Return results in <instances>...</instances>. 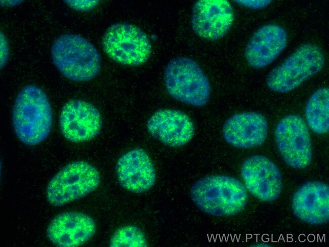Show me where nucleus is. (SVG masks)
Listing matches in <instances>:
<instances>
[{
	"label": "nucleus",
	"mask_w": 329,
	"mask_h": 247,
	"mask_svg": "<svg viewBox=\"0 0 329 247\" xmlns=\"http://www.w3.org/2000/svg\"><path fill=\"white\" fill-rule=\"evenodd\" d=\"M12 122L19 140L28 146L43 142L51 130L53 115L45 92L29 85L18 94L12 110Z\"/></svg>",
	"instance_id": "nucleus-1"
},
{
	"label": "nucleus",
	"mask_w": 329,
	"mask_h": 247,
	"mask_svg": "<svg viewBox=\"0 0 329 247\" xmlns=\"http://www.w3.org/2000/svg\"><path fill=\"white\" fill-rule=\"evenodd\" d=\"M190 196L202 212L216 217H230L241 212L248 199L245 186L235 178L225 175L203 177L191 187Z\"/></svg>",
	"instance_id": "nucleus-2"
},
{
	"label": "nucleus",
	"mask_w": 329,
	"mask_h": 247,
	"mask_svg": "<svg viewBox=\"0 0 329 247\" xmlns=\"http://www.w3.org/2000/svg\"><path fill=\"white\" fill-rule=\"evenodd\" d=\"M51 55L61 74L73 81L90 80L101 69V58L97 50L77 34L66 33L56 38L52 45Z\"/></svg>",
	"instance_id": "nucleus-3"
},
{
	"label": "nucleus",
	"mask_w": 329,
	"mask_h": 247,
	"mask_svg": "<svg viewBox=\"0 0 329 247\" xmlns=\"http://www.w3.org/2000/svg\"><path fill=\"white\" fill-rule=\"evenodd\" d=\"M324 63L321 50L313 44H305L269 72L266 85L274 92L292 91L320 71Z\"/></svg>",
	"instance_id": "nucleus-4"
},
{
	"label": "nucleus",
	"mask_w": 329,
	"mask_h": 247,
	"mask_svg": "<svg viewBox=\"0 0 329 247\" xmlns=\"http://www.w3.org/2000/svg\"><path fill=\"white\" fill-rule=\"evenodd\" d=\"M164 81L169 94L182 102L201 107L209 101V80L199 65L190 58L172 59L165 68Z\"/></svg>",
	"instance_id": "nucleus-5"
},
{
	"label": "nucleus",
	"mask_w": 329,
	"mask_h": 247,
	"mask_svg": "<svg viewBox=\"0 0 329 247\" xmlns=\"http://www.w3.org/2000/svg\"><path fill=\"white\" fill-rule=\"evenodd\" d=\"M100 183L98 170L83 161L63 167L49 182L46 196L52 205L60 207L81 198L95 190Z\"/></svg>",
	"instance_id": "nucleus-6"
},
{
	"label": "nucleus",
	"mask_w": 329,
	"mask_h": 247,
	"mask_svg": "<svg viewBox=\"0 0 329 247\" xmlns=\"http://www.w3.org/2000/svg\"><path fill=\"white\" fill-rule=\"evenodd\" d=\"M102 46L113 61L130 66L145 63L152 50L145 33L137 26L126 23H115L109 26L103 36Z\"/></svg>",
	"instance_id": "nucleus-7"
},
{
	"label": "nucleus",
	"mask_w": 329,
	"mask_h": 247,
	"mask_svg": "<svg viewBox=\"0 0 329 247\" xmlns=\"http://www.w3.org/2000/svg\"><path fill=\"white\" fill-rule=\"evenodd\" d=\"M274 139L277 149L286 164L303 169L311 162L312 150L310 135L304 119L297 114L288 115L277 123Z\"/></svg>",
	"instance_id": "nucleus-8"
},
{
	"label": "nucleus",
	"mask_w": 329,
	"mask_h": 247,
	"mask_svg": "<svg viewBox=\"0 0 329 247\" xmlns=\"http://www.w3.org/2000/svg\"><path fill=\"white\" fill-rule=\"evenodd\" d=\"M240 172L245 188L260 201H273L280 196L282 188L281 174L268 157L261 155L248 157L242 163Z\"/></svg>",
	"instance_id": "nucleus-9"
},
{
	"label": "nucleus",
	"mask_w": 329,
	"mask_h": 247,
	"mask_svg": "<svg viewBox=\"0 0 329 247\" xmlns=\"http://www.w3.org/2000/svg\"><path fill=\"white\" fill-rule=\"evenodd\" d=\"M59 127L69 141L79 143L95 138L102 128V118L99 110L92 104L73 99L63 106L59 116Z\"/></svg>",
	"instance_id": "nucleus-10"
},
{
	"label": "nucleus",
	"mask_w": 329,
	"mask_h": 247,
	"mask_svg": "<svg viewBox=\"0 0 329 247\" xmlns=\"http://www.w3.org/2000/svg\"><path fill=\"white\" fill-rule=\"evenodd\" d=\"M234 12L226 0H200L192 9L191 26L194 32L208 40H217L224 37L231 27Z\"/></svg>",
	"instance_id": "nucleus-11"
},
{
	"label": "nucleus",
	"mask_w": 329,
	"mask_h": 247,
	"mask_svg": "<svg viewBox=\"0 0 329 247\" xmlns=\"http://www.w3.org/2000/svg\"><path fill=\"white\" fill-rule=\"evenodd\" d=\"M267 134V121L257 112L234 114L225 121L222 128L224 140L238 148H251L262 145L266 141Z\"/></svg>",
	"instance_id": "nucleus-12"
},
{
	"label": "nucleus",
	"mask_w": 329,
	"mask_h": 247,
	"mask_svg": "<svg viewBox=\"0 0 329 247\" xmlns=\"http://www.w3.org/2000/svg\"><path fill=\"white\" fill-rule=\"evenodd\" d=\"M294 215L311 225H322L329 221V186L320 181L303 184L294 194L292 200Z\"/></svg>",
	"instance_id": "nucleus-13"
},
{
	"label": "nucleus",
	"mask_w": 329,
	"mask_h": 247,
	"mask_svg": "<svg viewBox=\"0 0 329 247\" xmlns=\"http://www.w3.org/2000/svg\"><path fill=\"white\" fill-rule=\"evenodd\" d=\"M147 128L155 139L174 147L187 143L195 131L194 124L187 114L168 109L155 111L148 119Z\"/></svg>",
	"instance_id": "nucleus-14"
},
{
	"label": "nucleus",
	"mask_w": 329,
	"mask_h": 247,
	"mask_svg": "<svg viewBox=\"0 0 329 247\" xmlns=\"http://www.w3.org/2000/svg\"><path fill=\"white\" fill-rule=\"evenodd\" d=\"M96 230L95 223L89 216L67 212L59 214L51 221L47 236L57 246L76 247L89 240Z\"/></svg>",
	"instance_id": "nucleus-15"
},
{
	"label": "nucleus",
	"mask_w": 329,
	"mask_h": 247,
	"mask_svg": "<svg viewBox=\"0 0 329 247\" xmlns=\"http://www.w3.org/2000/svg\"><path fill=\"white\" fill-rule=\"evenodd\" d=\"M116 172L120 184L135 193L150 190L155 182V171L150 157L141 148L122 155L118 160Z\"/></svg>",
	"instance_id": "nucleus-16"
},
{
	"label": "nucleus",
	"mask_w": 329,
	"mask_h": 247,
	"mask_svg": "<svg viewBox=\"0 0 329 247\" xmlns=\"http://www.w3.org/2000/svg\"><path fill=\"white\" fill-rule=\"evenodd\" d=\"M287 42V32L283 27L275 24L263 25L249 40L244 52L245 59L254 68L265 67L279 56Z\"/></svg>",
	"instance_id": "nucleus-17"
},
{
	"label": "nucleus",
	"mask_w": 329,
	"mask_h": 247,
	"mask_svg": "<svg viewBox=\"0 0 329 247\" xmlns=\"http://www.w3.org/2000/svg\"><path fill=\"white\" fill-rule=\"evenodd\" d=\"M306 121L314 133L324 135L329 130V89L321 87L308 99L305 109Z\"/></svg>",
	"instance_id": "nucleus-18"
},
{
	"label": "nucleus",
	"mask_w": 329,
	"mask_h": 247,
	"mask_svg": "<svg viewBox=\"0 0 329 247\" xmlns=\"http://www.w3.org/2000/svg\"><path fill=\"white\" fill-rule=\"evenodd\" d=\"M109 246L145 247L147 242L144 234L138 227L129 225L118 229L113 234Z\"/></svg>",
	"instance_id": "nucleus-19"
},
{
	"label": "nucleus",
	"mask_w": 329,
	"mask_h": 247,
	"mask_svg": "<svg viewBox=\"0 0 329 247\" xmlns=\"http://www.w3.org/2000/svg\"><path fill=\"white\" fill-rule=\"evenodd\" d=\"M67 6L77 11H90L99 4L98 1H64Z\"/></svg>",
	"instance_id": "nucleus-20"
},
{
	"label": "nucleus",
	"mask_w": 329,
	"mask_h": 247,
	"mask_svg": "<svg viewBox=\"0 0 329 247\" xmlns=\"http://www.w3.org/2000/svg\"><path fill=\"white\" fill-rule=\"evenodd\" d=\"M9 57V47L6 35L1 32V69L7 64Z\"/></svg>",
	"instance_id": "nucleus-21"
},
{
	"label": "nucleus",
	"mask_w": 329,
	"mask_h": 247,
	"mask_svg": "<svg viewBox=\"0 0 329 247\" xmlns=\"http://www.w3.org/2000/svg\"><path fill=\"white\" fill-rule=\"evenodd\" d=\"M236 3L242 6L253 9H261L268 6L272 2L269 0L263 1H249V0H240L234 1Z\"/></svg>",
	"instance_id": "nucleus-22"
},
{
	"label": "nucleus",
	"mask_w": 329,
	"mask_h": 247,
	"mask_svg": "<svg viewBox=\"0 0 329 247\" xmlns=\"http://www.w3.org/2000/svg\"><path fill=\"white\" fill-rule=\"evenodd\" d=\"M23 1H1V5L3 7H14L22 4Z\"/></svg>",
	"instance_id": "nucleus-23"
}]
</instances>
